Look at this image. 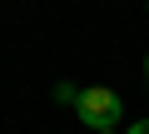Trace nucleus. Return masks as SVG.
Instances as JSON below:
<instances>
[{"mask_svg":"<svg viewBox=\"0 0 149 134\" xmlns=\"http://www.w3.org/2000/svg\"><path fill=\"white\" fill-rule=\"evenodd\" d=\"M129 134H149V119H139V124H129Z\"/></svg>","mask_w":149,"mask_h":134,"instance_id":"3","label":"nucleus"},{"mask_svg":"<svg viewBox=\"0 0 149 134\" xmlns=\"http://www.w3.org/2000/svg\"><path fill=\"white\" fill-rule=\"evenodd\" d=\"M100 134H119V129H100Z\"/></svg>","mask_w":149,"mask_h":134,"instance_id":"5","label":"nucleus"},{"mask_svg":"<svg viewBox=\"0 0 149 134\" xmlns=\"http://www.w3.org/2000/svg\"><path fill=\"white\" fill-rule=\"evenodd\" d=\"M74 114H80V119H85V124L100 134V129H119L124 104H119V94H114V90L90 85V90H80V99H74Z\"/></svg>","mask_w":149,"mask_h":134,"instance_id":"1","label":"nucleus"},{"mask_svg":"<svg viewBox=\"0 0 149 134\" xmlns=\"http://www.w3.org/2000/svg\"><path fill=\"white\" fill-rule=\"evenodd\" d=\"M144 75H149V55H144Z\"/></svg>","mask_w":149,"mask_h":134,"instance_id":"4","label":"nucleus"},{"mask_svg":"<svg viewBox=\"0 0 149 134\" xmlns=\"http://www.w3.org/2000/svg\"><path fill=\"white\" fill-rule=\"evenodd\" d=\"M55 99H60V104H74V99H80V90H74V85H60V90H55Z\"/></svg>","mask_w":149,"mask_h":134,"instance_id":"2","label":"nucleus"}]
</instances>
